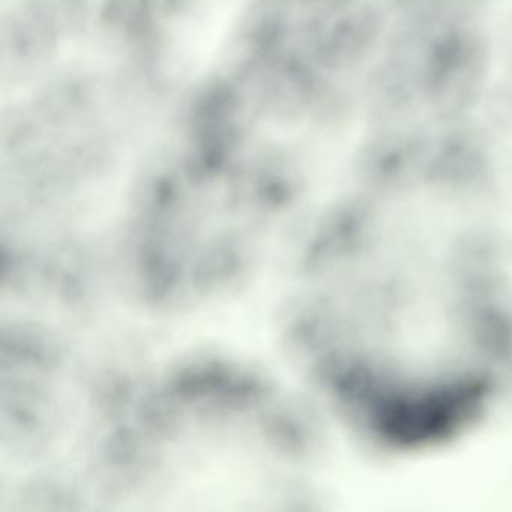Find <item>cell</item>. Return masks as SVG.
<instances>
[{"label": "cell", "instance_id": "cell-2", "mask_svg": "<svg viewBox=\"0 0 512 512\" xmlns=\"http://www.w3.org/2000/svg\"><path fill=\"white\" fill-rule=\"evenodd\" d=\"M382 17L367 0H337L317 32V53L329 67H352L379 41Z\"/></svg>", "mask_w": 512, "mask_h": 512}, {"label": "cell", "instance_id": "cell-1", "mask_svg": "<svg viewBox=\"0 0 512 512\" xmlns=\"http://www.w3.org/2000/svg\"><path fill=\"white\" fill-rule=\"evenodd\" d=\"M488 68L490 47L472 20L409 22L377 73L374 98L391 118L424 110L454 121L481 97Z\"/></svg>", "mask_w": 512, "mask_h": 512}, {"label": "cell", "instance_id": "cell-3", "mask_svg": "<svg viewBox=\"0 0 512 512\" xmlns=\"http://www.w3.org/2000/svg\"><path fill=\"white\" fill-rule=\"evenodd\" d=\"M485 0H395L409 22L472 19Z\"/></svg>", "mask_w": 512, "mask_h": 512}]
</instances>
